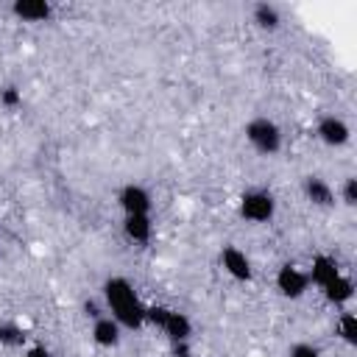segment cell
I'll return each instance as SVG.
<instances>
[{
  "label": "cell",
  "mask_w": 357,
  "mask_h": 357,
  "mask_svg": "<svg viewBox=\"0 0 357 357\" xmlns=\"http://www.w3.org/2000/svg\"><path fill=\"white\" fill-rule=\"evenodd\" d=\"M103 298L112 310V318L126 329L145 326V304L139 301L134 284L126 276H112L103 282Z\"/></svg>",
  "instance_id": "1"
},
{
  "label": "cell",
  "mask_w": 357,
  "mask_h": 357,
  "mask_svg": "<svg viewBox=\"0 0 357 357\" xmlns=\"http://www.w3.org/2000/svg\"><path fill=\"white\" fill-rule=\"evenodd\" d=\"M245 139L248 145L262 153V156H273L282 151V131L271 117H254L245 123Z\"/></svg>",
  "instance_id": "2"
},
{
  "label": "cell",
  "mask_w": 357,
  "mask_h": 357,
  "mask_svg": "<svg viewBox=\"0 0 357 357\" xmlns=\"http://www.w3.org/2000/svg\"><path fill=\"white\" fill-rule=\"evenodd\" d=\"M276 212V198L268 190H248L240 195V215L248 223H268Z\"/></svg>",
  "instance_id": "3"
},
{
  "label": "cell",
  "mask_w": 357,
  "mask_h": 357,
  "mask_svg": "<svg viewBox=\"0 0 357 357\" xmlns=\"http://www.w3.org/2000/svg\"><path fill=\"white\" fill-rule=\"evenodd\" d=\"M310 287V276L307 271H301L298 265L293 262H284L279 271H276V290L284 296V298H301Z\"/></svg>",
  "instance_id": "4"
},
{
  "label": "cell",
  "mask_w": 357,
  "mask_h": 357,
  "mask_svg": "<svg viewBox=\"0 0 357 357\" xmlns=\"http://www.w3.org/2000/svg\"><path fill=\"white\" fill-rule=\"evenodd\" d=\"M315 134H318V139H321L324 145H329V148H343V145L351 139L349 123H346L343 117H335V114H324V117L318 120V126H315Z\"/></svg>",
  "instance_id": "5"
},
{
  "label": "cell",
  "mask_w": 357,
  "mask_h": 357,
  "mask_svg": "<svg viewBox=\"0 0 357 357\" xmlns=\"http://www.w3.org/2000/svg\"><path fill=\"white\" fill-rule=\"evenodd\" d=\"M123 215H151V192L142 184H126L117 192Z\"/></svg>",
  "instance_id": "6"
},
{
  "label": "cell",
  "mask_w": 357,
  "mask_h": 357,
  "mask_svg": "<svg viewBox=\"0 0 357 357\" xmlns=\"http://www.w3.org/2000/svg\"><path fill=\"white\" fill-rule=\"evenodd\" d=\"M220 265H223V271H226L231 279H237V282H251V276H254L251 259H248L237 245H223V251H220Z\"/></svg>",
  "instance_id": "7"
},
{
  "label": "cell",
  "mask_w": 357,
  "mask_h": 357,
  "mask_svg": "<svg viewBox=\"0 0 357 357\" xmlns=\"http://www.w3.org/2000/svg\"><path fill=\"white\" fill-rule=\"evenodd\" d=\"M301 190H304V198H307L312 206H321V209L335 206V190H332L321 176H304Z\"/></svg>",
  "instance_id": "8"
},
{
  "label": "cell",
  "mask_w": 357,
  "mask_h": 357,
  "mask_svg": "<svg viewBox=\"0 0 357 357\" xmlns=\"http://www.w3.org/2000/svg\"><path fill=\"white\" fill-rule=\"evenodd\" d=\"M337 273H340V265H337V259L329 257V254H315V257H312V265H310V271H307L310 284H318V287H324L326 282H332Z\"/></svg>",
  "instance_id": "9"
},
{
  "label": "cell",
  "mask_w": 357,
  "mask_h": 357,
  "mask_svg": "<svg viewBox=\"0 0 357 357\" xmlns=\"http://www.w3.org/2000/svg\"><path fill=\"white\" fill-rule=\"evenodd\" d=\"M159 329L167 335L170 343L190 340V335H192V321H190L184 312H178V310H167V315H165V321H162Z\"/></svg>",
  "instance_id": "10"
},
{
  "label": "cell",
  "mask_w": 357,
  "mask_h": 357,
  "mask_svg": "<svg viewBox=\"0 0 357 357\" xmlns=\"http://www.w3.org/2000/svg\"><path fill=\"white\" fill-rule=\"evenodd\" d=\"M120 329H123V326H120L112 315L95 318V324H92V340H95V346H100V349L117 346V343H120Z\"/></svg>",
  "instance_id": "11"
},
{
  "label": "cell",
  "mask_w": 357,
  "mask_h": 357,
  "mask_svg": "<svg viewBox=\"0 0 357 357\" xmlns=\"http://www.w3.org/2000/svg\"><path fill=\"white\" fill-rule=\"evenodd\" d=\"M321 293H324V298H326L329 304L343 307V304H349L351 296H354V282H351L346 273H337L332 282H326V284L321 287Z\"/></svg>",
  "instance_id": "12"
},
{
  "label": "cell",
  "mask_w": 357,
  "mask_h": 357,
  "mask_svg": "<svg viewBox=\"0 0 357 357\" xmlns=\"http://www.w3.org/2000/svg\"><path fill=\"white\" fill-rule=\"evenodd\" d=\"M11 11H14L20 20H25V22H45L53 8H50L47 0H17V3L11 6Z\"/></svg>",
  "instance_id": "13"
},
{
  "label": "cell",
  "mask_w": 357,
  "mask_h": 357,
  "mask_svg": "<svg viewBox=\"0 0 357 357\" xmlns=\"http://www.w3.org/2000/svg\"><path fill=\"white\" fill-rule=\"evenodd\" d=\"M123 231L134 243H148L151 240V231H153L151 215H126L123 218Z\"/></svg>",
  "instance_id": "14"
},
{
  "label": "cell",
  "mask_w": 357,
  "mask_h": 357,
  "mask_svg": "<svg viewBox=\"0 0 357 357\" xmlns=\"http://www.w3.org/2000/svg\"><path fill=\"white\" fill-rule=\"evenodd\" d=\"M254 22L265 31H273V28H279V11L268 3H257L254 6Z\"/></svg>",
  "instance_id": "15"
},
{
  "label": "cell",
  "mask_w": 357,
  "mask_h": 357,
  "mask_svg": "<svg viewBox=\"0 0 357 357\" xmlns=\"http://www.w3.org/2000/svg\"><path fill=\"white\" fill-rule=\"evenodd\" d=\"M337 335L349 346L357 343V315L354 312H340V318H337Z\"/></svg>",
  "instance_id": "16"
},
{
  "label": "cell",
  "mask_w": 357,
  "mask_h": 357,
  "mask_svg": "<svg viewBox=\"0 0 357 357\" xmlns=\"http://www.w3.org/2000/svg\"><path fill=\"white\" fill-rule=\"evenodd\" d=\"M22 343H25L22 326H17V324H0V346L17 349V346H22Z\"/></svg>",
  "instance_id": "17"
},
{
  "label": "cell",
  "mask_w": 357,
  "mask_h": 357,
  "mask_svg": "<svg viewBox=\"0 0 357 357\" xmlns=\"http://www.w3.org/2000/svg\"><path fill=\"white\" fill-rule=\"evenodd\" d=\"M0 106H6V109H17V106H22V92H20L14 84L3 86V89H0Z\"/></svg>",
  "instance_id": "18"
},
{
  "label": "cell",
  "mask_w": 357,
  "mask_h": 357,
  "mask_svg": "<svg viewBox=\"0 0 357 357\" xmlns=\"http://www.w3.org/2000/svg\"><path fill=\"white\" fill-rule=\"evenodd\" d=\"M340 198H343V204L346 206H354L357 204V178H346L343 181V190H340Z\"/></svg>",
  "instance_id": "19"
},
{
  "label": "cell",
  "mask_w": 357,
  "mask_h": 357,
  "mask_svg": "<svg viewBox=\"0 0 357 357\" xmlns=\"http://www.w3.org/2000/svg\"><path fill=\"white\" fill-rule=\"evenodd\" d=\"M287 357H321V351L312 346V343H293Z\"/></svg>",
  "instance_id": "20"
},
{
  "label": "cell",
  "mask_w": 357,
  "mask_h": 357,
  "mask_svg": "<svg viewBox=\"0 0 357 357\" xmlns=\"http://www.w3.org/2000/svg\"><path fill=\"white\" fill-rule=\"evenodd\" d=\"M170 357H192V346H190V340L170 343Z\"/></svg>",
  "instance_id": "21"
},
{
  "label": "cell",
  "mask_w": 357,
  "mask_h": 357,
  "mask_svg": "<svg viewBox=\"0 0 357 357\" xmlns=\"http://www.w3.org/2000/svg\"><path fill=\"white\" fill-rule=\"evenodd\" d=\"M84 315H86V318H92V321H95V318H100V315H103V312H100V304H98L95 298L84 301Z\"/></svg>",
  "instance_id": "22"
},
{
  "label": "cell",
  "mask_w": 357,
  "mask_h": 357,
  "mask_svg": "<svg viewBox=\"0 0 357 357\" xmlns=\"http://www.w3.org/2000/svg\"><path fill=\"white\" fill-rule=\"evenodd\" d=\"M25 357H50V351H47L45 346H31V349L25 351Z\"/></svg>",
  "instance_id": "23"
}]
</instances>
